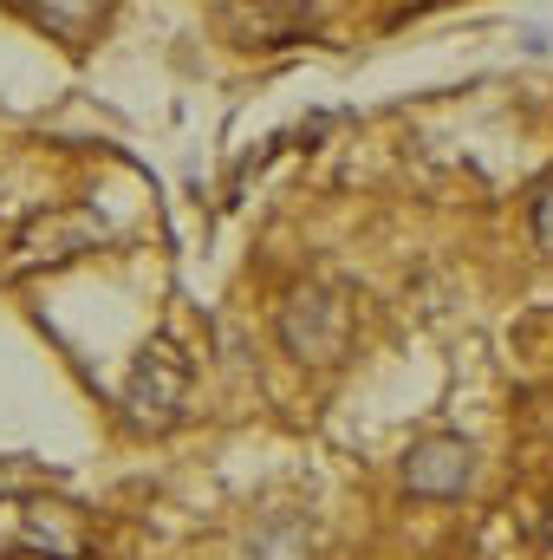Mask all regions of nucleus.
<instances>
[{"mask_svg":"<svg viewBox=\"0 0 553 560\" xmlns=\"http://www.w3.org/2000/svg\"><path fill=\"white\" fill-rule=\"evenodd\" d=\"M528 229H534V248L553 255V183H541V196H534V215H528Z\"/></svg>","mask_w":553,"mask_h":560,"instance_id":"6","label":"nucleus"},{"mask_svg":"<svg viewBox=\"0 0 553 560\" xmlns=\"http://www.w3.org/2000/svg\"><path fill=\"white\" fill-rule=\"evenodd\" d=\"M248 560H313V535L293 509H268L261 528L248 535Z\"/></svg>","mask_w":553,"mask_h":560,"instance_id":"4","label":"nucleus"},{"mask_svg":"<svg viewBox=\"0 0 553 560\" xmlns=\"http://www.w3.org/2000/svg\"><path fill=\"white\" fill-rule=\"evenodd\" d=\"M475 482V443L469 436H423L404 456V489L423 502H449Z\"/></svg>","mask_w":553,"mask_h":560,"instance_id":"3","label":"nucleus"},{"mask_svg":"<svg viewBox=\"0 0 553 560\" xmlns=\"http://www.w3.org/2000/svg\"><path fill=\"white\" fill-rule=\"evenodd\" d=\"M33 13H39L52 33H66V39H85V26L105 13V0H39Z\"/></svg>","mask_w":553,"mask_h":560,"instance_id":"5","label":"nucleus"},{"mask_svg":"<svg viewBox=\"0 0 553 560\" xmlns=\"http://www.w3.org/2000/svg\"><path fill=\"white\" fill-rule=\"evenodd\" d=\"M183 398H189V359H183L169 339L143 346V359L131 365V385H125L131 418H138L143 430H169V423L183 418Z\"/></svg>","mask_w":553,"mask_h":560,"instance_id":"2","label":"nucleus"},{"mask_svg":"<svg viewBox=\"0 0 553 560\" xmlns=\"http://www.w3.org/2000/svg\"><path fill=\"white\" fill-rule=\"evenodd\" d=\"M280 346L299 359V365H339L352 352V300L326 280H306L280 300V319H274Z\"/></svg>","mask_w":553,"mask_h":560,"instance_id":"1","label":"nucleus"}]
</instances>
